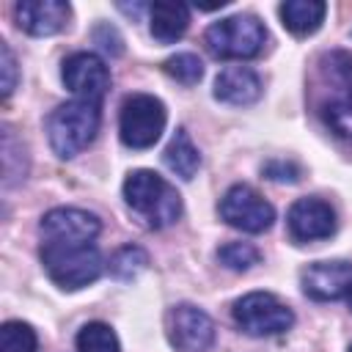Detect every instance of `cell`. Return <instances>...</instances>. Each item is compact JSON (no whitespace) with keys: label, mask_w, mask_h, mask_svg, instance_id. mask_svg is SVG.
I'll return each mask as SVG.
<instances>
[{"label":"cell","mask_w":352,"mask_h":352,"mask_svg":"<svg viewBox=\"0 0 352 352\" xmlns=\"http://www.w3.org/2000/svg\"><path fill=\"white\" fill-rule=\"evenodd\" d=\"M124 201L143 217L148 228H168L182 214V195L176 187L154 170H132L124 179Z\"/></svg>","instance_id":"6da1fadb"},{"label":"cell","mask_w":352,"mask_h":352,"mask_svg":"<svg viewBox=\"0 0 352 352\" xmlns=\"http://www.w3.org/2000/svg\"><path fill=\"white\" fill-rule=\"evenodd\" d=\"M102 124V113L99 104L91 102H80L72 99L66 104H58L50 118H47V140L52 146V151L63 160L77 157L80 151H85Z\"/></svg>","instance_id":"7a4b0ae2"},{"label":"cell","mask_w":352,"mask_h":352,"mask_svg":"<svg viewBox=\"0 0 352 352\" xmlns=\"http://www.w3.org/2000/svg\"><path fill=\"white\" fill-rule=\"evenodd\" d=\"M41 264L52 283L66 292L82 289L102 275V253L94 242H44Z\"/></svg>","instance_id":"3957f363"},{"label":"cell","mask_w":352,"mask_h":352,"mask_svg":"<svg viewBox=\"0 0 352 352\" xmlns=\"http://www.w3.org/2000/svg\"><path fill=\"white\" fill-rule=\"evenodd\" d=\"M204 41L214 58L248 60L264 50L267 30L253 14H236V16H226L209 25L204 33Z\"/></svg>","instance_id":"277c9868"},{"label":"cell","mask_w":352,"mask_h":352,"mask_svg":"<svg viewBox=\"0 0 352 352\" xmlns=\"http://www.w3.org/2000/svg\"><path fill=\"white\" fill-rule=\"evenodd\" d=\"M168 121L165 104L151 94H132L121 104L118 135L126 148H148L160 140Z\"/></svg>","instance_id":"5b68a950"},{"label":"cell","mask_w":352,"mask_h":352,"mask_svg":"<svg viewBox=\"0 0 352 352\" xmlns=\"http://www.w3.org/2000/svg\"><path fill=\"white\" fill-rule=\"evenodd\" d=\"M234 322L248 336H280L294 324L292 308L270 292H250L234 302Z\"/></svg>","instance_id":"8992f818"},{"label":"cell","mask_w":352,"mask_h":352,"mask_svg":"<svg viewBox=\"0 0 352 352\" xmlns=\"http://www.w3.org/2000/svg\"><path fill=\"white\" fill-rule=\"evenodd\" d=\"M220 217L245 234H261L275 223L272 204L250 184H234L220 198Z\"/></svg>","instance_id":"52a82bcc"},{"label":"cell","mask_w":352,"mask_h":352,"mask_svg":"<svg viewBox=\"0 0 352 352\" xmlns=\"http://www.w3.org/2000/svg\"><path fill=\"white\" fill-rule=\"evenodd\" d=\"M63 82L66 88L80 99L99 104L104 94L110 91V69L107 63L94 52H74L63 60Z\"/></svg>","instance_id":"ba28073f"},{"label":"cell","mask_w":352,"mask_h":352,"mask_svg":"<svg viewBox=\"0 0 352 352\" xmlns=\"http://www.w3.org/2000/svg\"><path fill=\"white\" fill-rule=\"evenodd\" d=\"M168 341L179 352H206L214 344V322L198 305H173L168 314Z\"/></svg>","instance_id":"9c48e42d"},{"label":"cell","mask_w":352,"mask_h":352,"mask_svg":"<svg viewBox=\"0 0 352 352\" xmlns=\"http://www.w3.org/2000/svg\"><path fill=\"white\" fill-rule=\"evenodd\" d=\"M38 231L44 242H94L102 231V223L94 212L77 206H58L41 217Z\"/></svg>","instance_id":"30bf717a"},{"label":"cell","mask_w":352,"mask_h":352,"mask_svg":"<svg viewBox=\"0 0 352 352\" xmlns=\"http://www.w3.org/2000/svg\"><path fill=\"white\" fill-rule=\"evenodd\" d=\"M286 226L294 242H316L336 234V212L322 198H300L286 214Z\"/></svg>","instance_id":"8fae6325"},{"label":"cell","mask_w":352,"mask_h":352,"mask_svg":"<svg viewBox=\"0 0 352 352\" xmlns=\"http://www.w3.org/2000/svg\"><path fill=\"white\" fill-rule=\"evenodd\" d=\"M302 292L311 300L327 302V300H338L344 294H349L352 286V264L349 261H314L302 270L300 275Z\"/></svg>","instance_id":"7c38bea8"},{"label":"cell","mask_w":352,"mask_h":352,"mask_svg":"<svg viewBox=\"0 0 352 352\" xmlns=\"http://www.w3.org/2000/svg\"><path fill=\"white\" fill-rule=\"evenodd\" d=\"M16 25L30 36H55L66 28L72 8L63 0H22L14 8Z\"/></svg>","instance_id":"4fadbf2b"},{"label":"cell","mask_w":352,"mask_h":352,"mask_svg":"<svg viewBox=\"0 0 352 352\" xmlns=\"http://www.w3.org/2000/svg\"><path fill=\"white\" fill-rule=\"evenodd\" d=\"M261 80L253 69L248 66H228L217 74L214 80V99L223 104H234V107H245L261 99Z\"/></svg>","instance_id":"5bb4252c"},{"label":"cell","mask_w":352,"mask_h":352,"mask_svg":"<svg viewBox=\"0 0 352 352\" xmlns=\"http://www.w3.org/2000/svg\"><path fill=\"white\" fill-rule=\"evenodd\" d=\"M148 22H151V36L160 44H173L187 33L190 8L176 0H162L148 8Z\"/></svg>","instance_id":"9a60e30c"},{"label":"cell","mask_w":352,"mask_h":352,"mask_svg":"<svg viewBox=\"0 0 352 352\" xmlns=\"http://www.w3.org/2000/svg\"><path fill=\"white\" fill-rule=\"evenodd\" d=\"M278 14H280V22L289 33L311 36L322 28L327 6L322 0H286V3H280Z\"/></svg>","instance_id":"2e32d148"},{"label":"cell","mask_w":352,"mask_h":352,"mask_svg":"<svg viewBox=\"0 0 352 352\" xmlns=\"http://www.w3.org/2000/svg\"><path fill=\"white\" fill-rule=\"evenodd\" d=\"M162 160H165L168 170L176 173L179 179H184V182H190V179L198 173V168H201V154H198L195 143L190 140L187 129H176V135H173L170 143L165 146Z\"/></svg>","instance_id":"e0dca14e"},{"label":"cell","mask_w":352,"mask_h":352,"mask_svg":"<svg viewBox=\"0 0 352 352\" xmlns=\"http://www.w3.org/2000/svg\"><path fill=\"white\" fill-rule=\"evenodd\" d=\"M324 124L338 135L352 140V82H346L336 96L324 104Z\"/></svg>","instance_id":"ac0fdd59"},{"label":"cell","mask_w":352,"mask_h":352,"mask_svg":"<svg viewBox=\"0 0 352 352\" xmlns=\"http://www.w3.org/2000/svg\"><path fill=\"white\" fill-rule=\"evenodd\" d=\"M77 352H121L118 336L104 322H88L77 333Z\"/></svg>","instance_id":"d6986e66"},{"label":"cell","mask_w":352,"mask_h":352,"mask_svg":"<svg viewBox=\"0 0 352 352\" xmlns=\"http://www.w3.org/2000/svg\"><path fill=\"white\" fill-rule=\"evenodd\" d=\"M148 264V256L138 245H124L110 256V275L116 280H135Z\"/></svg>","instance_id":"ffe728a7"},{"label":"cell","mask_w":352,"mask_h":352,"mask_svg":"<svg viewBox=\"0 0 352 352\" xmlns=\"http://www.w3.org/2000/svg\"><path fill=\"white\" fill-rule=\"evenodd\" d=\"M38 336L28 322H6L0 327V352H36Z\"/></svg>","instance_id":"44dd1931"},{"label":"cell","mask_w":352,"mask_h":352,"mask_svg":"<svg viewBox=\"0 0 352 352\" xmlns=\"http://www.w3.org/2000/svg\"><path fill=\"white\" fill-rule=\"evenodd\" d=\"M217 261L234 272H245L250 267H256L261 261V253L256 245L250 242H226L220 250H217Z\"/></svg>","instance_id":"7402d4cb"},{"label":"cell","mask_w":352,"mask_h":352,"mask_svg":"<svg viewBox=\"0 0 352 352\" xmlns=\"http://www.w3.org/2000/svg\"><path fill=\"white\" fill-rule=\"evenodd\" d=\"M162 69H165L168 77H173V80L182 82V85H195V82H201V77H204V63H201V58L192 55V52L170 55V58L162 63Z\"/></svg>","instance_id":"603a6c76"},{"label":"cell","mask_w":352,"mask_h":352,"mask_svg":"<svg viewBox=\"0 0 352 352\" xmlns=\"http://www.w3.org/2000/svg\"><path fill=\"white\" fill-rule=\"evenodd\" d=\"M16 80H19L16 58H14L11 47L6 41H0V94H3V99L11 96V91L16 88Z\"/></svg>","instance_id":"cb8c5ba5"},{"label":"cell","mask_w":352,"mask_h":352,"mask_svg":"<svg viewBox=\"0 0 352 352\" xmlns=\"http://www.w3.org/2000/svg\"><path fill=\"white\" fill-rule=\"evenodd\" d=\"M264 176L272 179V182H297L300 179V168L294 162H283V160H272L267 162L264 168Z\"/></svg>","instance_id":"d4e9b609"},{"label":"cell","mask_w":352,"mask_h":352,"mask_svg":"<svg viewBox=\"0 0 352 352\" xmlns=\"http://www.w3.org/2000/svg\"><path fill=\"white\" fill-rule=\"evenodd\" d=\"M94 41L104 50V52H113V55H118L124 47H121V36H118V30L116 28H110V25H99L96 30H94Z\"/></svg>","instance_id":"484cf974"},{"label":"cell","mask_w":352,"mask_h":352,"mask_svg":"<svg viewBox=\"0 0 352 352\" xmlns=\"http://www.w3.org/2000/svg\"><path fill=\"white\" fill-rule=\"evenodd\" d=\"M346 300H349V308H352V286H349V294H346Z\"/></svg>","instance_id":"4316f807"},{"label":"cell","mask_w":352,"mask_h":352,"mask_svg":"<svg viewBox=\"0 0 352 352\" xmlns=\"http://www.w3.org/2000/svg\"><path fill=\"white\" fill-rule=\"evenodd\" d=\"M349 352H352V349H349Z\"/></svg>","instance_id":"83f0119b"}]
</instances>
